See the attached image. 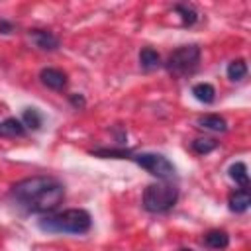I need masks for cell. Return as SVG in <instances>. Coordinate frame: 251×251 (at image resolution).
Listing matches in <instances>:
<instances>
[{"label":"cell","instance_id":"1","mask_svg":"<svg viewBox=\"0 0 251 251\" xmlns=\"http://www.w3.org/2000/svg\"><path fill=\"white\" fill-rule=\"evenodd\" d=\"M12 200L27 214H53L65 200V186L53 176H27L10 190Z\"/></svg>","mask_w":251,"mask_h":251},{"label":"cell","instance_id":"2","mask_svg":"<svg viewBox=\"0 0 251 251\" xmlns=\"http://www.w3.org/2000/svg\"><path fill=\"white\" fill-rule=\"evenodd\" d=\"M39 229L49 233H86L92 226V218L82 208H71L59 214H47L37 222Z\"/></svg>","mask_w":251,"mask_h":251},{"label":"cell","instance_id":"3","mask_svg":"<svg viewBox=\"0 0 251 251\" xmlns=\"http://www.w3.org/2000/svg\"><path fill=\"white\" fill-rule=\"evenodd\" d=\"M178 200V188L171 182H157L149 184L143 190V208L151 214H165L169 212Z\"/></svg>","mask_w":251,"mask_h":251},{"label":"cell","instance_id":"4","mask_svg":"<svg viewBox=\"0 0 251 251\" xmlns=\"http://www.w3.org/2000/svg\"><path fill=\"white\" fill-rule=\"evenodd\" d=\"M198 65H200V47L198 45H182L169 55L165 69L173 76H190L192 73H196Z\"/></svg>","mask_w":251,"mask_h":251},{"label":"cell","instance_id":"5","mask_svg":"<svg viewBox=\"0 0 251 251\" xmlns=\"http://www.w3.org/2000/svg\"><path fill=\"white\" fill-rule=\"evenodd\" d=\"M129 161H133L137 167H141L143 171H147L149 175L161 180H169L176 173L175 165L161 153H131Z\"/></svg>","mask_w":251,"mask_h":251},{"label":"cell","instance_id":"6","mask_svg":"<svg viewBox=\"0 0 251 251\" xmlns=\"http://www.w3.org/2000/svg\"><path fill=\"white\" fill-rule=\"evenodd\" d=\"M29 39L35 43V47L43 51H55L59 49V37L53 35L47 29H29Z\"/></svg>","mask_w":251,"mask_h":251},{"label":"cell","instance_id":"7","mask_svg":"<svg viewBox=\"0 0 251 251\" xmlns=\"http://www.w3.org/2000/svg\"><path fill=\"white\" fill-rule=\"evenodd\" d=\"M39 78L41 82L51 88V90H63L67 86V75L59 69H53V67H47V69H41L39 73Z\"/></svg>","mask_w":251,"mask_h":251},{"label":"cell","instance_id":"8","mask_svg":"<svg viewBox=\"0 0 251 251\" xmlns=\"http://www.w3.org/2000/svg\"><path fill=\"white\" fill-rule=\"evenodd\" d=\"M249 204H251V194H249L247 188L235 190V192H231L229 198H227V206H229V210L235 212V214H243V212H247Z\"/></svg>","mask_w":251,"mask_h":251},{"label":"cell","instance_id":"9","mask_svg":"<svg viewBox=\"0 0 251 251\" xmlns=\"http://www.w3.org/2000/svg\"><path fill=\"white\" fill-rule=\"evenodd\" d=\"M25 126L18 118H6L0 122V137H24Z\"/></svg>","mask_w":251,"mask_h":251},{"label":"cell","instance_id":"10","mask_svg":"<svg viewBox=\"0 0 251 251\" xmlns=\"http://www.w3.org/2000/svg\"><path fill=\"white\" fill-rule=\"evenodd\" d=\"M198 127L202 129H210V131H226L227 129V122L218 116V114H206V116H200L196 120Z\"/></svg>","mask_w":251,"mask_h":251},{"label":"cell","instance_id":"11","mask_svg":"<svg viewBox=\"0 0 251 251\" xmlns=\"http://www.w3.org/2000/svg\"><path fill=\"white\" fill-rule=\"evenodd\" d=\"M204 243L210 247V249H226L229 245V235L227 231L224 229H210L206 235H204Z\"/></svg>","mask_w":251,"mask_h":251},{"label":"cell","instance_id":"12","mask_svg":"<svg viewBox=\"0 0 251 251\" xmlns=\"http://www.w3.org/2000/svg\"><path fill=\"white\" fill-rule=\"evenodd\" d=\"M192 94L202 104H212L216 100V88L210 82H198L192 86Z\"/></svg>","mask_w":251,"mask_h":251},{"label":"cell","instance_id":"13","mask_svg":"<svg viewBox=\"0 0 251 251\" xmlns=\"http://www.w3.org/2000/svg\"><path fill=\"white\" fill-rule=\"evenodd\" d=\"M139 65H141V69H145V71H153V69H157V67L161 65V55H159L155 49L145 47V49L139 51Z\"/></svg>","mask_w":251,"mask_h":251},{"label":"cell","instance_id":"14","mask_svg":"<svg viewBox=\"0 0 251 251\" xmlns=\"http://www.w3.org/2000/svg\"><path fill=\"white\" fill-rule=\"evenodd\" d=\"M229 178L231 180H235V184H239L241 188H247L249 186V176H247V167H245V163H233L231 167H229Z\"/></svg>","mask_w":251,"mask_h":251},{"label":"cell","instance_id":"15","mask_svg":"<svg viewBox=\"0 0 251 251\" xmlns=\"http://www.w3.org/2000/svg\"><path fill=\"white\" fill-rule=\"evenodd\" d=\"M175 12L180 14L182 25H186V27H190V25H194V24L198 22V12H196L194 6H190V4H176V6H175Z\"/></svg>","mask_w":251,"mask_h":251},{"label":"cell","instance_id":"16","mask_svg":"<svg viewBox=\"0 0 251 251\" xmlns=\"http://www.w3.org/2000/svg\"><path fill=\"white\" fill-rule=\"evenodd\" d=\"M247 76V63L243 59H235L227 65V78L233 82H239Z\"/></svg>","mask_w":251,"mask_h":251},{"label":"cell","instance_id":"17","mask_svg":"<svg viewBox=\"0 0 251 251\" xmlns=\"http://www.w3.org/2000/svg\"><path fill=\"white\" fill-rule=\"evenodd\" d=\"M133 151L129 149H108V147H100V149H92L90 155L94 157H102V159H129Z\"/></svg>","mask_w":251,"mask_h":251},{"label":"cell","instance_id":"18","mask_svg":"<svg viewBox=\"0 0 251 251\" xmlns=\"http://www.w3.org/2000/svg\"><path fill=\"white\" fill-rule=\"evenodd\" d=\"M22 124L25 127H29V129H39L41 124H43V116L35 108H25L24 110V116H22Z\"/></svg>","mask_w":251,"mask_h":251},{"label":"cell","instance_id":"19","mask_svg":"<svg viewBox=\"0 0 251 251\" xmlns=\"http://www.w3.org/2000/svg\"><path fill=\"white\" fill-rule=\"evenodd\" d=\"M218 147V141L212 139V137H198L192 141V149L198 153V155H206L210 151H214Z\"/></svg>","mask_w":251,"mask_h":251},{"label":"cell","instance_id":"20","mask_svg":"<svg viewBox=\"0 0 251 251\" xmlns=\"http://www.w3.org/2000/svg\"><path fill=\"white\" fill-rule=\"evenodd\" d=\"M71 102H73L75 108H84L86 106V102H84V98L80 94H71Z\"/></svg>","mask_w":251,"mask_h":251},{"label":"cell","instance_id":"21","mask_svg":"<svg viewBox=\"0 0 251 251\" xmlns=\"http://www.w3.org/2000/svg\"><path fill=\"white\" fill-rule=\"evenodd\" d=\"M14 31V25L6 20H0V33H12Z\"/></svg>","mask_w":251,"mask_h":251},{"label":"cell","instance_id":"22","mask_svg":"<svg viewBox=\"0 0 251 251\" xmlns=\"http://www.w3.org/2000/svg\"><path fill=\"white\" fill-rule=\"evenodd\" d=\"M178 251H192V249H178Z\"/></svg>","mask_w":251,"mask_h":251}]
</instances>
